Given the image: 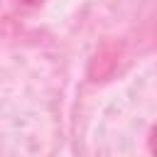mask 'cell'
Wrapping results in <instances>:
<instances>
[{
  "label": "cell",
  "mask_w": 157,
  "mask_h": 157,
  "mask_svg": "<svg viewBox=\"0 0 157 157\" xmlns=\"http://www.w3.org/2000/svg\"><path fill=\"white\" fill-rule=\"evenodd\" d=\"M150 150H152V155L157 157V125H155L152 132H150Z\"/></svg>",
  "instance_id": "6da1fadb"
},
{
  "label": "cell",
  "mask_w": 157,
  "mask_h": 157,
  "mask_svg": "<svg viewBox=\"0 0 157 157\" xmlns=\"http://www.w3.org/2000/svg\"><path fill=\"white\" fill-rule=\"evenodd\" d=\"M22 2H29V5H34V2H39V0H22Z\"/></svg>",
  "instance_id": "7a4b0ae2"
}]
</instances>
